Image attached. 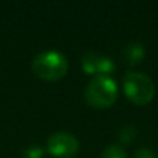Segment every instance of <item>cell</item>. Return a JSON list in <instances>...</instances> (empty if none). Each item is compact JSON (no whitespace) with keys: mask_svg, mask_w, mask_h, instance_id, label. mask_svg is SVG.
<instances>
[{"mask_svg":"<svg viewBox=\"0 0 158 158\" xmlns=\"http://www.w3.org/2000/svg\"><path fill=\"white\" fill-rule=\"evenodd\" d=\"M118 98L117 82L110 75L94 77L85 89V100L90 107L97 110L108 108Z\"/></svg>","mask_w":158,"mask_h":158,"instance_id":"6da1fadb","label":"cell"},{"mask_svg":"<svg viewBox=\"0 0 158 158\" xmlns=\"http://www.w3.org/2000/svg\"><path fill=\"white\" fill-rule=\"evenodd\" d=\"M32 72L43 81H58L68 72V60L57 50H46L33 58Z\"/></svg>","mask_w":158,"mask_h":158,"instance_id":"7a4b0ae2","label":"cell"},{"mask_svg":"<svg viewBox=\"0 0 158 158\" xmlns=\"http://www.w3.org/2000/svg\"><path fill=\"white\" fill-rule=\"evenodd\" d=\"M123 93L131 103L146 106L156 96V86L148 75L143 72L128 71L123 77Z\"/></svg>","mask_w":158,"mask_h":158,"instance_id":"3957f363","label":"cell"},{"mask_svg":"<svg viewBox=\"0 0 158 158\" xmlns=\"http://www.w3.org/2000/svg\"><path fill=\"white\" fill-rule=\"evenodd\" d=\"M46 148L54 158H74L79 151V140L69 132H56L47 139Z\"/></svg>","mask_w":158,"mask_h":158,"instance_id":"277c9868","label":"cell"},{"mask_svg":"<svg viewBox=\"0 0 158 158\" xmlns=\"http://www.w3.org/2000/svg\"><path fill=\"white\" fill-rule=\"evenodd\" d=\"M82 69L86 72L87 75H94V77H100V75H110L111 72L115 71L114 63L110 57L98 53H85L82 57Z\"/></svg>","mask_w":158,"mask_h":158,"instance_id":"5b68a950","label":"cell"},{"mask_svg":"<svg viewBox=\"0 0 158 158\" xmlns=\"http://www.w3.org/2000/svg\"><path fill=\"white\" fill-rule=\"evenodd\" d=\"M144 54H146V50L142 43H139V42H131V43H128L123 47L122 58L128 65L133 67L136 64L142 63V60L144 58Z\"/></svg>","mask_w":158,"mask_h":158,"instance_id":"8992f818","label":"cell"},{"mask_svg":"<svg viewBox=\"0 0 158 158\" xmlns=\"http://www.w3.org/2000/svg\"><path fill=\"white\" fill-rule=\"evenodd\" d=\"M101 158H128V156H126V151L121 146L111 144L103 150Z\"/></svg>","mask_w":158,"mask_h":158,"instance_id":"52a82bcc","label":"cell"},{"mask_svg":"<svg viewBox=\"0 0 158 158\" xmlns=\"http://www.w3.org/2000/svg\"><path fill=\"white\" fill-rule=\"evenodd\" d=\"M136 136H137V129L133 125H126L119 131V140L121 143H125V144L133 142L136 139Z\"/></svg>","mask_w":158,"mask_h":158,"instance_id":"ba28073f","label":"cell"},{"mask_svg":"<svg viewBox=\"0 0 158 158\" xmlns=\"http://www.w3.org/2000/svg\"><path fill=\"white\" fill-rule=\"evenodd\" d=\"M44 151L39 146H31L22 153V158H43Z\"/></svg>","mask_w":158,"mask_h":158,"instance_id":"9c48e42d","label":"cell"},{"mask_svg":"<svg viewBox=\"0 0 158 158\" xmlns=\"http://www.w3.org/2000/svg\"><path fill=\"white\" fill-rule=\"evenodd\" d=\"M133 158H158V156H157L156 151H153L151 148L142 147V148L135 151Z\"/></svg>","mask_w":158,"mask_h":158,"instance_id":"30bf717a","label":"cell"}]
</instances>
